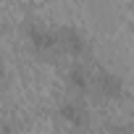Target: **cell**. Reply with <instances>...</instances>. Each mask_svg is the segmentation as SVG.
Returning a JSON list of instances; mask_svg holds the SVG:
<instances>
[{"mask_svg": "<svg viewBox=\"0 0 134 134\" xmlns=\"http://www.w3.org/2000/svg\"><path fill=\"white\" fill-rule=\"evenodd\" d=\"M58 42H60L63 50H69L71 55H82V53L87 50V40H84V34H82L76 26H71V24H66V26L58 29Z\"/></svg>", "mask_w": 134, "mask_h": 134, "instance_id": "3957f363", "label": "cell"}, {"mask_svg": "<svg viewBox=\"0 0 134 134\" xmlns=\"http://www.w3.org/2000/svg\"><path fill=\"white\" fill-rule=\"evenodd\" d=\"M24 32H26V40L37 47V50H55V47H60V42H58V29H50V26H45V24H40V21H29L26 26H24Z\"/></svg>", "mask_w": 134, "mask_h": 134, "instance_id": "6da1fadb", "label": "cell"}, {"mask_svg": "<svg viewBox=\"0 0 134 134\" xmlns=\"http://www.w3.org/2000/svg\"><path fill=\"white\" fill-rule=\"evenodd\" d=\"M66 79H69V84H71L76 92H87L90 84H92V76H90V71L84 69V63H74L71 69H69V74H66Z\"/></svg>", "mask_w": 134, "mask_h": 134, "instance_id": "5b68a950", "label": "cell"}, {"mask_svg": "<svg viewBox=\"0 0 134 134\" xmlns=\"http://www.w3.org/2000/svg\"><path fill=\"white\" fill-rule=\"evenodd\" d=\"M58 116H60L66 124H69V126H74V129L87 126V110H84V105H82V103L63 100V103L58 105Z\"/></svg>", "mask_w": 134, "mask_h": 134, "instance_id": "277c9868", "label": "cell"}, {"mask_svg": "<svg viewBox=\"0 0 134 134\" xmlns=\"http://www.w3.org/2000/svg\"><path fill=\"white\" fill-rule=\"evenodd\" d=\"M95 84H97V90H100L105 97H110V100L124 97V79H121L118 74H113L110 69H97Z\"/></svg>", "mask_w": 134, "mask_h": 134, "instance_id": "7a4b0ae2", "label": "cell"}]
</instances>
